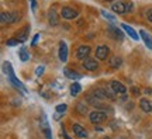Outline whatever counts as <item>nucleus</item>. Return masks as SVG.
<instances>
[{
	"label": "nucleus",
	"instance_id": "c85d7f7f",
	"mask_svg": "<svg viewBox=\"0 0 152 139\" xmlns=\"http://www.w3.org/2000/svg\"><path fill=\"white\" fill-rule=\"evenodd\" d=\"M31 1V6H33V10H35V6H37V1L35 0H30Z\"/></svg>",
	"mask_w": 152,
	"mask_h": 139
},
{
	"label": "nucleus",
	"instance_id": "20e7f679",
	"mask_svg": "<svg viewBox=\"0 0 152 139\" xmlns=\"http://www.w3.org/2000/svg\"><path fill=\"white\" fill-rule=\"evenodd\" d=\"M89 55H90V47H87V45H82V47H79L77 51H76V58L79 59V60L87 59Z\"/></svg>",
	"mask_w": 152,
	"mask_h": 139
},
{
	"label": "nucleus",
	"instance_id": "6ab92c4d",
	"mask_svg": "<svg viewBox=\"0 0 152 139\" xmlns=\"http://www.w3.org/2000/svg\"><path fill=\"white\" fill-rule=\"evenodd\" d=\"M121 63H123V60L120 58H117V56H114V58L110 59V66L113 68V69H117V68H120L121 66Z\"/></svg>",
	"mask_w": 152,
	"mask_h": 139
},
{
	"label": "nucleus",
	"instance_id": "f03ea898",
	"mask_svg": "<svg viewBox=\"0 0 152 139\" xmlns=\"http://www.w3.org/2000/svg\"><path fill=\"white\" fill-rule=\"evenodd\" d=\"M0 18H1V25H6V24L17 21V18H20V16H17V13H1Z\"/></svg>",
	"mask_w": 152,
	"mask_h": 139
},
{
	"label": "nucleus",
	"instance_id": "9d476101",
	"mask_svg": "<svg viewBox=\"0 0 152 139\" xmlns=\"http://www.w3.org/2000/svg\"><path fill=\"white\" fill-rule=\"evenodd\" d=\"M59 60L61 62L68 60V47H66V44L64 41L59 44Z\"/></svg>",
	"mask_w": 152,
	"mask_h": 139
},
{
	"label": "nucleus",
	"instance_id": "f8f14e48",
	"mask_svg": "<svg viewBox=\"0 0 152 139\" xmlns=\"http://www.w3.org/2000/svg\"><path fill=\"white\" fill-rule=\"evenodd\" d=\"M111 9H113V11L114 13H117V14H124V13H127V11H125V4L124 3H121V1H118V3H113Z\"/></svg>",
	"mask_w": 152,
	"mask_h": 139
},
{
	"label": "nucleus",
	"instance_id": "ddd939ff",
	"mask_svg": "<svg viewBox=\"0 0 152 139\" xmlns=\"http://www.w3.org/2000/svg\"><path fill=\"white\" fill-rule=\"evenodd\" d=\"M140 37H142V41L145 42V45H147L148 48L152 49V39H151V37L148 35V32L141 30V31H140Z\"/></svg>",
	"mask_w": 152,
	"mask_h": 139
},
{
	"label": "nucleus",
	"instance_id": "dca6fc26",
	"mask_svg": "<svg viewBox=\"0 0 152 139\" xmlns=\"http://www.w3.org/2000/svg\"><path fill=\"white\" fill-rule=\"evenodd\" d=\"M140 107H141V110L144 112H151V110H152L151 103L148 101V100H145V98H141V101H140Z\"/></svg>",
	"mask_w": 152,
	"mask_h": 139
},
{
	"label": "nucleus",
	"instance_id": "b1692460",
	"mask_svg": "<svg viewBox=\"0 0 152 139\" xmlns=\"http://www.w3.org/2000/svg\"><path fill=\"white\" fill-rule=\"evenodd\" d=\"M18 42H20L18 39H9V41H7V45H9V47H14V45H18Z\"/></svg>",
	"mask_w": 152,
	"mask_h": 139
},
{
	"label": "nucleus",
	"instance_id": "412c9836",
	"mask_svg": "<svg viewBox=\"0 0 152 139\" xmlns=\"http://www.w3.org/2000/svg\"><path fill=\"white\" fill-rule=\"evenodd\" d=\"M18 54H20V59H21L23 62H26V60H28V54H27V49L26 48H20V51H18Z\"/></svg>",
	"mask_w": 152,
	"mask_h": 139
},
{
	"label": "nucleus",
	"instance_id": "a878e982",
	"mask_svg": "<svg viewBox=\"0 0 152 139\" xmlns=\"http://www.w3.org/2000/svg\"><path fill=\"white\" fill-rule=\"evenodd\" d=\"M145 16H147L148 21L152 23V9H149V10H147V13H145Z\"/></svg>",
	"mask_w": 152,
	"mask_h": 139
},
{
	"label": "nucleus",
	"instance_id": "4be33fe9",
	"mask_svg": "<svg viewBox=\"0 0 152 139\" xmlns=\"http://www.w3.org/2000/svg\"><path fill=\"white\" fill-rule=\"evenodd\" d=\"M124 4H125V11H127V13L132 11V9H134V3H131V1H124Z\"/></svg>",
	"mask_w": 152,
	"mask_h": 139
},
{
	"label": "nucleus",
	"instance_id": "393cba45",
	"mask_svg": "<svg viewBox=\"0 0 152 139\" xmlns=\"http://www.w3.org/2000/svg\"><path fill=\"white\" fill-rule=\"evenodd\" d=\"M102 14H103L104 17H106V18H109L110 21H114V20H115V18H114L113 16H110L109 13H107V11H104V10H102Z\"/></svg>",
	"mask_w": 152,
	"mask_h": 139
},
{
	"label": "nucleus",
	"instance_id": "c756f323",
	"mask_svg": "<svg viewBox=\"0 0 152 139\" xmlns=\"http://www.w3.org/2000/svg\"><path fill=\"white\" fill-rule=\"evenodd\" d=\"M132 91H134V94H135V96H138V94H140V90H138L137 87H134V89H132Z\"/></svg>",
	"mask_w": 152,
	"mask_h": 139
},
{
	"label": "nucleus",
	"instance_id": "f3484780",
	"mask_svg": "<svg viewBox=\"0 0 152 139\" xmlns=\"http://www.w3.org/2000/svg\"><path fill=\"white\" fill-rule=\"evenodd\" d=\"M64 73H65L66 77H69L72 80H77V79L82 77L79 73H76V72H73V70H71V69H64Z\"/></svg>",
	"mask_w": 152,
	"mask_h": 139
},
{
	"label": "nucleus",
	"instance_id": "6e6552de",
	"mask_svg": "<svg viewBox=\"0 0 152 139\" xmlns=\"http://www.w3.org/2000/svg\"><path fill=\"white\" fill-rule=\"evenodd\" d=\"M109 52H110L109 47H106V45H100V47L96 49V58L104 60V59L109 56Z\"/></svg>",
	"mask_w": 152,
	"mask_h": 139
},
{
	"label": "nucleus",
	"instance_id": "4468645a",
	"mask_svg": "<svg viewBox=\"0 0 152 139\" xmlns=\"http://www.w3.org/2000/svg\"><path fill=\"white\" fill-rule=\"evenodd\" d=\"M121 27L124 28L125 31H127V34H128V35H130V37L132 38V39H135V41H138V39H140L138 34L135 32V30H132V28H131L130 25H127V24H121Z\"/></svg>",
	"mask_w": 152,
	"mask_h": 139
},
{
	"label": "nucleus",
	"instance_id": "bb28decb",
	"mask_svg": "<svg viewBox=\"0 0 152 139\" xmlns=\"http://www.w3.org/2000/svg\"><path fill=\"white\" fill-rule=\"evenodd\" d=\"M35 73H37V76L42 75V73H44V66H39V68H37V72H35Z\"/></svg>",
	"mask_w": 152,
	"mask_h": 139
},
{
	"label": "nucleus",
	"instance_id": "7ed1b4c3",
	"mask_svg": "<svg viewBox=\"0 0 152 139\" xmlns=\"http://www.w3.org/2000/svg\"><path fill=\"white\" fill-rule=\"evenodd\" d=\"M89 118H90V121H92L93 124H102L103 121H106L107 115H106L104 111H93L92 114L89 115Z\"/></svg>",
	"mask_w": 152,
	"mask_h": 139
},
{
	"label": "nucleus",
	"instance_id": "a211bd4d",
	"mask_svg": "<svg viewBox=\"0 0 152 139\" xmlns=\"http://www.w3.org/2000/svg\"><path fill=\"white\" fill-rule=\"evenodd\" d=\"M28 31H30V27H26L21 32H18V34H17V39H18L20 42H24V41L27 39V34H28Z\"/></svg>",
	"mask_w": 152,
	"mask_h": 139
},
{
	"label": "nucleus",
	"instance_id": "39448f33",
	"mask_svg": "<svg viewBox=\"0 0 152 139\" xmlns=\"http://www.w3.org/2000/svg\"><path fill=\"white\" fill-rule=\"evenodd\" d=\"M111 90L114 93H117V94H121V96H125L127 94V89H125V86L123 83H120L117 80H113L111 82Z\"/></svg>",
	"mask_w": 152,
	"mask_h": 139
},
{
	"label": "nucleus",
	"instance_id": "0eeeda50",
	"mask_svg": "<svg viewBox=\"0 0 152 139\" xmlns=\"http://www.w3.org/2000/svg\"><path fill=\"white\" fill-rule=\"evenodd\" d=\"M72 129H73V132H75V135L77 136V138H82V139H86L87 138L86 129L83 128L80 124H75V125L72 127Z\"/></svg>",
	"mask_w": 152,
	"mask_h": 139
},
{
	"label": "nucleus",
	"instance_id": "9b49d317",
	"mask_svg": "<svg viewBox=\"0 0 152 139\" xmlns=\"http://www.w3.org/2000/svg\"><path fill=\"white\" fill-rule=\"evenodd\" d=\"M48 21H49V24H51L52 27H56V25H58V23H59L58 16H56V13H55L54 9H52V10H49V13H48Z\"/></svg>",
	"mask_w": 152,
	"mask_h": 139
},
{
	"label": "nucleus",
	"instance_id": "f257e3e1",
	"mask_svg": "<svg viewBox=\"0 0 152 139\" xmlns=\"http://www.w3.org/2000/svg\"><path fill=\"white\" fill-rule=\"evenodd\" d=\"M3 69H4V72L9 75V79H10V82L13 83V84L16 86L17 89H20L21 91H24V93H27V89L24 87V84H23L21 82L18 80L16 77V75H14V72H13V68H11V65L9 63V62H4L3 63Z\"/></svg>",
	"mask_w": 152,
	"mask_h": 139
},
{
	"label": "nucleus",
	"instance_id": "1a4fd4ad",
	"mask_svg": "<svg viewBox=\"0 0 152 139\" xmlns=\"http://www.w3.org/2000/svg\"><path fill=\"white\" fill-rule=\"evenodd\" d=\"M83 68L86 70H96L99 68V63H97V60L96 59H90V58H87L83 60Z\"/></svg>",
	"mask_w": 152,
	"mask_h": 139
},
{
	"label": "nucleus",
	"instance_id": "aec40b11",
	"mask_svg": "<svg viewBox=\"0 0 152 139\" xmlns=\"http://www.w3.org/2000/svg\"><path fill=\"white\" fill-rule=\"evenodd\" d=\"M82 87L79 83H73V84H71V94L72 96H77L79 93H80Z\"/></svg>",
	"mask_w": 152,
	"mask_h": 139
},
{
	"label": "nucleus",
	"instance_id": "423d86ee",
	"mask_svg": "<svg viewBox=\"0 0 152 139\" xmlns=\"http://www.w3.org/2000/svg\"><path fill=\"white\" fill-rule=\"evenodd\" d=\"M61 16L66 18V20H72V18H75L77 16V13L76 10H73L72 7H62V10H61Z\"/></svg>",
	"mask_w": 152,
	"mask_h": 139
},
{
	"label": "nucleus",
	"instance_id": "2f4dec72",
	"mask_svg": "<svg viewBox=\"0 0 152 139\" xmlns=\"http://www.w3.org/2000/svg\"><path fill=\"white\" fill-rule=\"evenodd\" d=\"M103 139H110V138H103Z\"/></svg>",
	"mask_w": 152,
	"mask_h": 139
},
{
	"label": "nucleus",
	"instance_id": "5701e85b",
	"mask_svg": "<svg viewBox=\"0 0 152 139\" xmlns=\"http://www.w3.org/2000/svg\"><path fill=\"white\" fill-rule=\"evenodd\" d=\"M68 106L66 104H59V106H56V112H65Z\"/></svg>",
	"mask_w": 152,
	"mask_h": 139
},
{
	"label": "nucleus",
	"instance_id": "2eb2a0df",
	"mask_svg": "<svg viewBox=\"0 0 152 139\" xmlns=\"http://www.w3.org/2000/svg\"><path fill=\"white\" fill-rule=\"evenodd\" d=\"M109 32L115 38V39H121V38H123V32L120 31V28L114 27V25H110L109 27Z\"/></svg>",
	"mask_w": 152,
	"mask_h": 139
},
{
	"label": "nucleus",
	"instance_id": "7c9ffc66",
	"mask_svg": "<svg viewBox=\"0 0 152 139\" xmlns=\"http://www.w3.org/2000/svg\"><path fill=\"white\" fill-rule=\"evenodd\" d=\"M106 1H113V0H106Z\"/></svg>",
	"mask_w": 152,
	"mask_h": 139
},
{
	"label": "nucleus",
	"instance_id": "cd10ccee",
	"mask_svg": "<svg viewBox=\"0 0 152 139\" xmlns=\"http://www.w3.org/2000/svg\"><path fill=\"white\" fill-rule=\"evenodd\" d=\"M38 38H39V34H37V35H35V37H34V39H33V42H31V45H35V44H37V41H38Z\"/></svg>",
	"mask_w": 152,
	"mask_h": 139
}]
</instances>
